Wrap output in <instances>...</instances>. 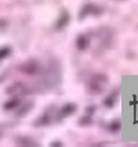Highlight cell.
<instances>
[{"label":"cell","mask_w":138,"mask_h":147,"mask_svg":"<svg viewBox=\"0 0 138 147\" xmlns=\"http://www.w3.org/2000/svg\"><path fill=\"white\" fill-rule=\"evenodd\" d=\"M105 76H103V78H100V75H96L94 76V79L92 80L91 82V90L93 91V92H101V90H102V85L104 84V82H105V79H104Z\"/></svg>","instance_id":"1"},{"label":"cell","mask_w":138,"mask_h":147,"mask_svg":"<svg viewBox=\"0 0 138 147\" xmlns=\"http://www.w3.org/2000/svg\"><path fill=\"white\" fill-rule=\"evenodd\" d=\"M87 45H88V39L86 38V36L82 34L77 38V48L80 50H85Z\"/></svg>","instance_id":"2"},{"label":"cell","mask_w":138,"mask_h":147,"mask_svg":"<svg viewBox=\"0 0 138 147\" xmlns=\"http://www.w3.org/2000/svg\"><path fill=\"white\" fill-rule=\"evenodd\" d=\"M22 71L26 72V73H28V74H33L38 71V66H36V63L30 62V63H28V64H26L24 69H22Z\"/></svg>","instance_id":"3"},{"label":"cell","mask_w":138,"mask_h":147,"mask_svg":"<svg viewBox=\"0 0 138 147\" xmlns=\"http://www.w3.org/2000/svg\"><path fill=\"white\" fill-rule=\"evenodd\" d=\"M75 110V106L74 105H66L65 107L63 109V111H61V116H66V115H70L72 114Z\"/></svg>","instance_id":"4"},{"label":"cell","mask_w":138,"mask_h":147,"mask_svg":"<svg viewBox=\"0 0 138 147\" xmlns=\"http://www.w3.org/2000/svg\"><path fill=\"white\" fill-rule=\"evenodd\" d=\"M2 51H3V50H0V59H2L5 55H7L8 54V49H6L5 52H2Z\"/></svg>","instance_id":"5"}]
</instances>
